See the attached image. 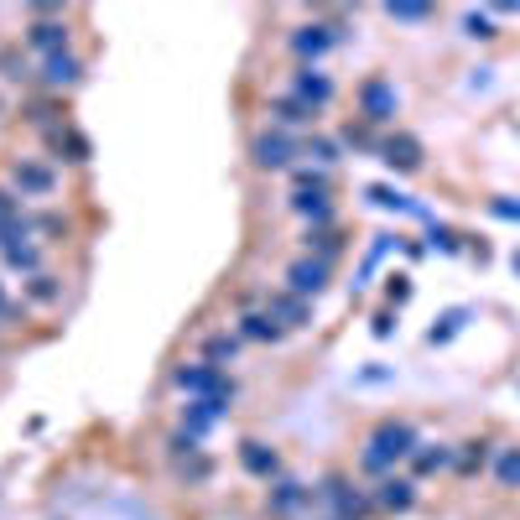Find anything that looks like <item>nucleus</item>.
<instances>
[{
	"label": "nucleus",
	"instance_id": "f257e3e1",
	"mask_svg": "<svg viewBox=\"0 0 520 520\" xmlns=\"http://www.w3.org/2000/svg\"><path fill=\"white\" fill-rule=\"evenodd\" d=\"M416 448H421V442H416L411 421H380L370 432V442H364V468H370V474H385L401 458H411Z\"/></svg>",
	"mask_w": 520,
	"mask_h": 520
},
{
	"label": "nucleus",
	"instance_id": "f03ea898",
	"mask_svg": "<svg viewBox=\"0 0 520 520\" xmlns=\"http://www.w3.org/2000/svg\"><path fill=\"white\" fill-rule=\"evenodd\" d=\"M172 380H177L193 401H208V395H229V401H234V385H229L224 370H219V364H208V359H198V364H177Z\"/></svg>",
	"mask_w": 520,
	"mask_h": 520
},
{
	"label": "nucleus",
	"instance_id": "7ed1b4c3",
	"mask_svg": "<svg viewBox=\"0 0 520 520\" xmlns=\"http://www.w3.org/2000/svg\"><path fill=\"white\" fill-rule=\"evenodd\" d=\"M395 109H401V94H395V83L391 79H364L359 83V115L370 125H391L395 120Z\"/></svg>",
	"mask_w": 520,
	"mask_h": 520
},
{
	"label": "nucleus",
	"instance_id": "20e7f679",
	"mask_svg": "<svg viewBox=\"0 0 520 520\" xmlns=\"http://www.w3.org/2000/svg\"><path fill=\"white\" fill-rule=\"evenodd\" d=\"M317 499H328V505H333V520H364L374 510V499L359 495V489H349L344 478H323Z\"/></svg>",
	"mask_w": 520,
	"mask_h": 520
},
{
	"label": "nucleus",
	"instance_id": "39448f33",
	"mask_svg": "<svg viewBox=\"0 0 520 520\" xmlns=\"http://www.w3.org/2000/svg\"><path fill=\"white\" fill-rule=\"evenodd\" d=\"M291 156H297V141H287L281 130H260L250 141V162L260 172H281V166H291Z\"/></svg>",
	"mask_w": 520,
	"mask_h": 520
},
{
	"label": "nucleus",
	"instance_id": "423d86ee",
	"mask_svg": "<svg viewBox=\"0 0 520 520\" xmlns=\"http://www.w3.org/2000/svg\"><path fill=\"white\" fill-rule=\"evenodd\" d=\"M26 47H37L42 58L68 52V21H62V16H37L32 26H26Z\"/></svg>",
	"mask_w": 520,
	"mask_h": 520
},
{
	"label": "nucleus",
	"instance_id": "0eeeda50",
	"mask_svg": "<svg viewBox=\"0 0 520 520\" xmlns=\"http://www.w3.org/2000/svg\"><path fill=\"white\" fill-rule=\"evenodd\" d=\"M11 183H16L21 198H47L52 187H58V172L42 162H26V156H16V166H11Z\"/></svg>",
	"mask_w": 520,
	"mask_h": 520
},
{
	"label": "nucleus",
	"instance_id": "6e6552de",
	"mask_svg": "<svg viewBox=\"0 0 520 520\" xmlns=\"http://www.w3.org/2000/svg\"><path fill=\"white\" fill-rule=\"evenodd\" d=\"M323 287H328V266H323L317 255H307V260H291V266H287V291H297L302 302H312Z\"/></svg>",
	"mask_w": 520,
	"mask_h": 520
},
{
	"label": "nucleus",
	"instance_id": "1a4fd4ad",
	"mask_svg": "<svg viewBox=\"0 0 520 520\" xmlns=\"http://www.w3.org/2000/svg\"><path fill=\"white\" fill-rule=\"evenodd\" d=\"M291 94L302 104H312V109H323V104L333 99V79L323 73V68H312V62H302L297 73H291Z\"/></svg>",
	"mask_w": 520,
	"mask_h": 520
},
{
	"label": "nucleus",
	"instance_id": "9d476101",
	"mask_svg": "<svg viewBox=\"0 0 520 520\" xmlns=\"http://www.w3.org/2000/svg\"><path fill=\"white\" fill-rule=\"evenodd\" d=\"M312 495H317V489H307V484H297V478H276V484H270V515H302V510H307L312 505Z\"/></svg>",
	"mask_w": 520,
	"mask_h": 520
},
{
	"label": "nucleus",
	"instance_id": "9b49d317",
	"mask_svg": "<svg viewBox=\"0 0 520 520\" xmlns=\"http://www.w3.org/2000/svg\"><path fill=\"white\" fill-rule=\"evenodd\" d=\"M240 468L255 478H276L281 474V453H276L270 442H260V437H245V442H240Z\"/></svg>",
	"mask_w": 520,
	"mask_h": 520
},
{
	"label": "nucleus",
	"instance_id": "f8f14e48",
	"mask_svg": "<svg viewBox=\"0 0 520 520\" xmlns=\"http://www.w3.org/2000/svg\"><path fill=\"white\" fill-rule=\"evenodd\" d=\"M338 37H344L338 26H328V21H312V26H297V32H291V52H297V58H317V52H328Z\"/></svg>",
	"mask_w": 520,
	"mask_h": 520
},
{
	"label": "nucleus",
	"instance_id": "ddd939ff",
	"mask_svg": "<svg viewBox=\"0 0 520 520\" xmlns=\"http://www.w3.org/2000/svg\"><path fill=\"white\" fill-rule=\"evenodd\" d=\"M229 411V395H208V401H187L183 406V432L187 437H203L219 416Z\"/></svg>",
	"mask_w": 520,
	"mask_h": 520
},
{
	"label": "nucleus",
	"instance_id": "4468645a",
	"mask_svg": "<svg viewBox=\"0 0 520 520\" xmlns=\"http://www.w3.org/2000/svg\"><path fill=\"white\" fill-rule=\"evenodd\" d=\"M380 162L395 166V172H416L421 166V141L416 136H385L380 141Z\"/></svg>",
	"mask_w": 520,
	"mask_h": 520
},
{
	"label": "nucleus",
	"instance_id": "2eb2a0df",
	"mask_svg": "<svg viewBox=\"0 0 520 520\" xmlns=\"http://www.w3.org/2000/svg\"><path fill=\"white\" fill-rule=\"evenodd\" d=\"M266 312L281 323V328H307V323H312V302H302L297 291H276Z\"/></svg>",
	"mask_w": 520,
	"mask_h": 520
},
{
	"label": "nucleus",
	"instance_id": "dca6fc26",
	"mask_svg": "<svg viewBox=\"0 0 520 520\" xmlns=\"http://www.w3.org/2000/svg\"><path fill=\"white\" fill-rule=\"evenodd\" d=\"M47 146H52V151H62V162H89V156H94L89 136H79L73 125H52V130H47Z\"/></svg>",
	"mask_w": 520,
	"mask_h": 520
},
{
	"label": "nucleus",
	"instance_id": "f3484780",
	"mask_svg": "<svg viewBox=\"0 0 520 520\" xmlns=\"http://www.w3.org/2000/svg\"><path fill=\"white\" fill-rule=\"evenodd\" d=\"M83 79V62L73 52H58V58H42V83L47 89H73Z\"/></svg>",
	"mask_w": 520,
	"mask_h": 520
},
{
	"label": "nucleus",
	"instance_id": "a211bd4d",
	"mask_svg": "<svg viewBox=\"0 0 520 520\" xmlns=\"http://www.w3.org/2000/svg\"><path fill=\"white\" fill-rule=\"evenodd\" d=\"M411 499H416L411 478H385V484L374 489V510H411Z\"/></svg>",
	"mask_w": 520,
	"mask_h": 520
},
{
	"label": "nucleus",
	"instance_id": "6ab92c4d",
	"mask_svg": "<svg viewBox=\"0 0 520 520\" xmlns=\"http://www.w3.org/2000/svg\"><path fill=\"white\" fill-rule=\"evenodd\" d=\"M270 120H276V125H312V120H317V109L302 104L297 94H281V99H270Z\"/></svg>",
	"mask_w": 520,
	"mask_h": 520
},
{
	"label": "nucleus",
	"instance_id": "aec40b11",
	"mask_svg": "<svg viewBox=\"0 0 520 520\" xmlns=\"http://www.w3.org/2000/svg\"><path fill=\"white\" fill-rule=\"evenodd\" d=\"M281 333H287V328H281L270 312H250V317H240V338H255V344H276Z\"/></svg>",
	"mask_w": 520,
	"mask_h": 520
},
{
	"label": "nucleus",
	"instance_id": "412c9836",
	"mask_svg": "<svg viewBox=\"0 0 520 520\" xmlns=\"http://www.w3.org/2000/svg\"><path fill=\"white\" fill-rule=\"evenodd\" d=\"M291 208L302 213V219H312L317 229H328V219H333V203H328V193H297L291 198Z\"/></svg>",
	"mask_w": 520,
	"mask_h": 520
},
{
	"label": "nucleus",
	"instance_id": "4be33fe9",
	"mask_svg": "<svg viewBox=\"0 0 520 520\" xmlns=\"http://www.w3.org/2000/svg\"><path fill=\"white\" fill-rule=\"evenodd\" d=\"M234 354H240V333H208V338H203V359H208V364H219V370H224Z\"/></svg>",
	"mask_w": 520,
	"mask_h": 520
},
{
	"label": "nucleus",
	"instance_id": "5701e85b",
	"mask_svg": "<svg viewBox=\"0 0 520 520\" xmlns=\"http://www.w3.org/2000/svg\"><path fill=\"white\" fill-rule=\"evenodd\" d=\"M0 255H5V266H11V270H26V276H37V270H42V250L32 245V240H21V245L0 250Z\"/></svg>",
	"mask_w": 520,
	"mask_h": 520
},
{
	"label": "nucleus",
	"instance_id": "b1692460",
	"mask_svg": "<svg viewBox=\"0 0 520 520\" xmlns=\"http://www.w3.org/2000/svg\"><path fill=\"white\" fill-rule=\"evenodd\" d=\"M26 297H32L37 307H47V302H58V297H62V281H58V276H47V270H37V276L26 281Z\"/></svg>",
	"mask_w": 520,
	"mask_h": 520
},
{
	"label": "nucleus",
	"instance_id": "393cba45",
	"mask_svg": "<svg viewBox=\"0 0 520 520\" xmlns=\"http://www.w3.org/2000/svg\"><path fill=\"white\" fill-rule=\"evenodd\" d=\"M307 250H317V260L328 266L333 255L344 250V234H338V229H312V234H307Z\"/></svg>",
	"mask_w": 520,
	"mask_h": 520
},
{
	"label": "nucleus",
	"instance_id": "a878e982",
	"mask_svg": "<svg viewBox=\"0 0 520 520\" xmlns=\"http://www.w3.org/2000/svg\"><path fill=\"white\" fill-rule=\"evenodd\" d=\"M495 478L505 489H520V448H505V453L495 458Z\"/></svg>",
	"mask_w": 520,
	"mask_h": 520
},
{
	"label": "nucleus",
	"instance_id": "bb28decb",
	"mask_svg": "<svg viewBox=\"0 0 520 520\" xmlns=\"http://www.w3.org/2000/svg\"><path fill=\"white\" fill-rule=\"evenodd\" d=\"M463 323H468V312H463V307L442 312V317H437V323H432V333H427V344H448V338H453V333L463 328Z\"/></svg>",
	"mask_w": 520,
	"mask_h": 520
},
{
	"label": "nucleus",
	"instance_id": "cd10ccee",
	"mask_svg": "<svg viewBox=\"0 0 520 520\" xmlns=\"http://www.w3.org/2000/svg\"><path fill=\"white\" fill-rule=\"evenodd\" d=\"M448 463H453V453H448V448H437V453H432V448H416V453H411L416 474H437V468H448Z\"/></svg>",
	"mask_w": 520,
	"mask_h": 520
},
{
	"label": "nucleus",
	"instance_id": "c85d7f7f",
	"mask_svg": "<svg viewBox=\"0 0 520 520\" xmlns=\"http://www.w3.org/2000/svg\"><path fill=\"white\" fill-rule=\"evenodd\" d=\"M385 16L391 21H427L432 5H421V0H395V5H385Z\"/></svg>",
	"mask_w": 520,
	"mask_h": 520
},
{
	"label": "nucleus",
	"instance_id": "c756f323",
	"mask_svg": "<svg viewBox=\"0 0 520 520\" xmlns=\"http://www.w3.org/2000/svg\"><path fill=\"white\" fill-rule=\"evenodd\" d=\"M370 198L380 208H401V213H416V203L406 198V193H395V187H370Z\"/></svg>",
	"mask_w": 520,
	"mask_h": 520
},
{
	"label": "nucleus",
	"instance_id": "7c9ffc66",
	"mask_svg": "<svg viewBox=\"0 0 520 520\" xmlns=\"http://www.w3.org/2000/svg\"><path fill=\"white\" fill-rule=\"evenodd\" d=\"M208 474H213V463H208L203 453H187L183 458V478H187V484H203Z\"/></svg>",
	"mask_w": 520,
	"mask_h": 520
},
{
	"label": "nucleus",
	"instance_id": "2f4dec72",
	"mask_svg": "<svg viewBox=\"0 0 520 520\" xmlns=\"http://www.w3.org/2000/svg\"><path fill=\"white\" fill-rule=\"evenodd\" d=\"M307 156H317V162L328 166V162H338V146H333L328 136H312V141H307Z\"/></svg>",
	"mask_w": 520,
	"mask_h": 520
},
{
	"label": "nucleus",
	"instance_id": "473e14b6",
	"mask_svg": "<svg viewBox=\"0 0 520 520\" xmlns=\"http://www.w3.org/2000/svg\"><path fill=\"white\" fill-rule=\"evenodd\" d=\"M484 458H489V442H468V453H463V474H474Z\"/></svg>",
	"mask_w": 520,
	"mask_h": 520
},
{
	"label": "nucleus",
	"instance_id": "72a5a7b5",
	"mask_svg": "<svg viewBox=\"0 0 520 520\" xmlns=\"http://www.w3.org/2000/svg\"><path fill=\"white\" fill-rule=\"evenodd\" d=\"M463 26H468V37H478V42H489V37H495V26H489V16H478V11H474L468 21H463Z\"/></svg>",
	"mask_w": 520,
	"mask_h": 520
},
{
	"label": "nucleus",
	"instance_id": "f704fd0d",
	"mask_svg": "<svg viewBox=\"0 0 520 520\" xmlns=\"http://www.w3.org/2000/svg\"><path fill=\"white\" fill-rule=\"evenodd\" d=\"M385 297H391V307H401V302L411 297V281H406V276H391V287H385Z\"/></svg>",
	"mask_w": 520,
	"mask_h": 520
},
{
	"label": "nucleus",
	"instance_id": "c9c22d12",
	"mask_svg": "<svg viewBox=\"0 0 520 520\" xmlns=\"http://www.w3.org/2000/svg\"><path fill=\"white\" fill-rule=\"evenodd\" d=\"M344 141H349V146H374V151H380V141H374L364 125H349V130H344Z\"/></svg>",
	"mask_w": 520,
	"mask_h": 520
},
{
	"label": "nucleus",
	"instance_id": "e433bc0d",
	"mask_svg": "<svg viewBox=\"0 0 520 520\" xmlns=\"http://www.w3.org/2000/svg\"><path fill=\"white\" fill-rule=\"evenodd\" d=\"M489 213H495V219H520V203H515V198H495Z\"/></svg>",
	"mask_w": 520,
	"mask_h": 520
},
{
	"label": "nucleus",
	"instance_id": "4c0bfd02",
	"mask_svg": "<svg viewBox=\"0 0 520 520\" xmlns=\"http://www.w3.org/2000/svg\"><path fill=\"white\" fill-rule=\"evenodd\" d=\"M21 213V198L16 193H5V187H0V219H16Z\"/></svg>",
	"mask_w": 520,
	"mask_h": 520
},
{
	"label": "nucleus",
	"instance_id": "58836bf2",
	"mask_svg": "<svg viewBox=\"0 0 520 520\" xmlns=\"http://www.w3.org/2000/svg\"><path fill=\"white\" fill-rule=\"evenodd\" d=\"M432 245L453 255V250H458V234H453V229H432Z\"/></svg>",
	"mask_w": 520,
	"mask_h": 520
},
{
	"label": "nucleus",
	"instance_id": "ea45409f",
	"mask_svg": "<svg viewBox=\"0 0 520 520\" xmlns=\"http://www.w3.org/2000/svg\"><path fill=\"white\" fill-rule=\"evenodd\" d=\"M395 328V312H374V338H391Z\"/></svg>",
	"mask_w": 520,
	"mask_h": 520
},
{
	"label": "nucleus",
	"instance_id": "a19ab883",
	"mask_svg": "<svg viewBox=\"0 0 520 520\" xmlns=\"http://www.w3.org/2000/svg\"><path fill=\"white\" fill-rule=\"evenodd\" d=\"M0 317H11V302H5V291H0Z\"/></svg>",
	"mask_w": 520,
	"mask_h": 520
}]
</instances>
